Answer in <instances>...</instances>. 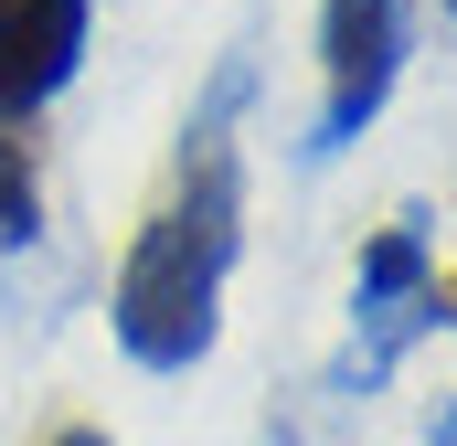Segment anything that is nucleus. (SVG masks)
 Listing matches in <instances>:
<instances>
[{"label":"nucleus","mask_w":457,"mask_h":446,"mask_svg":"<svg viewBox=\"0 0 457 446\" xmlns=\"http://www.w3.org/2000/svg\"><path fill=\"white\" fill-rule=\"evenodd\" d=\"M245 96H255V64L234 54L203 86L192 128H181V170H170L160 213L138 223V244L117 266L107 319H117V351L138 372H192L224 340V277L245 255V138H234Z\"/></svg>","instance_id":"1"},{"label":"nucleus","mask_w":457,"mask_h":446,"mask_svg":"<svg viewBox=\"0 0 457 446\" xmlns=\"http://www.w3.org/2000/svg\"><path fill=\"white\" fill-rule=\"evenodd\" d=\"M404 54H415V0H320V138L309 149H351L383 117Z\"/></svg>","instance_id":"2"},{"label":"nucleus","mask_w":457,"mask_h":446,"mask_svg":"<svg viewBox=\"0 0 457 446\" xmlns=\"http://www.w3.org/2000/svg\"><path fill=\"white\" fill-rule=\"evenodd\" d=\"M415 330H436V266H426V213H394L361 244V277H351V361H341V383H383Z\"/></svg>","instance_id":"3"},{"label":"nucleus","mask_w":457,"mask_h":446,"mask_svg":"<svg viewBox=\"0 0 457 446\" xmlns=\"http://www.w3.org/2000/svg\"><path fill=\"white\" fill-rule=\"evenodd\" d=\"M86 21H96V0H0V117L11 128L75 86Z\"/></svg>","instance_id":"4"},{"label":"nucleus","mask_w":457,"mask_h":446,"mask_svg":"<svg viewBox=\"0 0 457 446\" xmlns=\"http://www.w3.org/2000/svg\"><path fill=\"white\" fill-rule=\"evenodd\" d=\"M32 223H43V192H32V138L0 117V234H11V244H32Z\"/></svg>","instance_id":"5"},{"label":"nucleus","mask_w":457,"mask_h":446,"mask_svg":"<svg viewBox=\"0 0 457 446\" xmlns=\"http://www.w3.org/2000/svg\"><path fill=\"white\" fill-rule=\"evenodd\" d=\"M436 330H457V277H436Z\"/></svg>","instance_id":"6"},{"label":"nucleus","mask_w":457,"mask_h":446,"mask_svg":"<svg viewBox=\"0 0 457 446\" xmlns=\"http://www.w3.org/2000/svg\"><path fill=\"white\" fill-rule=\"evenodd\" d=\"M43 446H107V436H96V425H54Z\"/></svg>","instance_id":"7"},{"label":"nucleus","mask_w":457,"mask_h":446,"mask_svg":"<svg viewBox=\"0 0 457 446\" xmlns=\"http://www.w3.org/2000/svg\"><path fill=\"white\" fill-rule=\"evenodd\" d=\"M426 446H457V404H436V425H426Z\"/></svg>","instance_id":"8"},{"label":"nucleus","mask_w":457,"mask_h":446,"mask_svg":"<svg viewBox=\"0 0 457 446\" xmlns=\"http://www.w3.org/2000/svg\"><path fill=\"white\" fill-rule=\"evenodd\" d=\"M436 11H447V21H457V0H436Z\"/></svg>","instance_id":"9"}]
</instances>
